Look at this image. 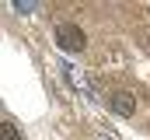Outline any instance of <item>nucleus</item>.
Listing matches in <instances>:
<instances>
[{
	"label": "nucleus",
	"mask_w": 150,
	"mask_h": 140,
	"mask_svg": "<svg viewBox=\"0 0 150 140\" xmlns=\"http://www.w3.org/2000/svg\"><path fill=\"white\" fill-rule=\"evenodd\" d=\"M56 46H59L63 53H84L87 35L80 32L74 21H63V25H56Z\"/></svg>",
	"instance_id": "nucleus-1"
},
{
	"label": "nucleus",
	"mask_w": 150,
	"mask_h": 140,
	"mask_svg": "<svg viewBox=\"0 0 150 140\" xmlns=\"http://www.w3.org/2000/svg\"><path fill=\"white\" fill-rule=\"evenodd\" d=\"M0 133H4V140H21V133H18V126H14L11 119H4V126H0Z\"/></svg>",
	"instance_id": "nucleus-5"
},
{
	"label": "nucleus",
	"mask_w": 150,
	"mask_h": 140,
	"mask_svg": "<svg viewBox=\"0 0 150 140\" xmlns=\"http://www.w3.org/2000/svg\"><path fill=\"white\" fill-rule=\"evenodd\" d=\"M108 105H112V112H115V116H126V119L136 112V98H133L129 91H115L112 98H108Z\"/></svg>",
	"instance_id": "nucleus-2"
},
{
	"label": "nucleus",
	"mask_w": 150,
	"mask_h": 140,
	"mask_svg": "<svg viewBox=\"0 0 150 140\" xmlns=\"http://www.w3.org/2000/svg\"><path fill=\"white\" fill-rule=\"evenodd\" d=\"M14 11L18 14H32V11H38V0H14Z\"/></svg>",
	"instance_id": "nucleus-4"
},
{
	"label": "nucleus",
	"mask_w": 150,
	"mask_h": 140,
	"mask_svg": "<svg viewBox=\"0 0 150 140\" xmlns=\"http://www.w3.org/2000/svg\"><path fill=\"white\" fill-rule=\"evenodd\" d=\"M59 70H63V74H67V81H70V84H74L77 91H84V95H87V98H91V95H94V91H91V84H87V81H84V77H80V74H77L74 67H70V63H59Z\"/></svg>",
	"instance_id": "nucleus-3"
}]
</instances>
